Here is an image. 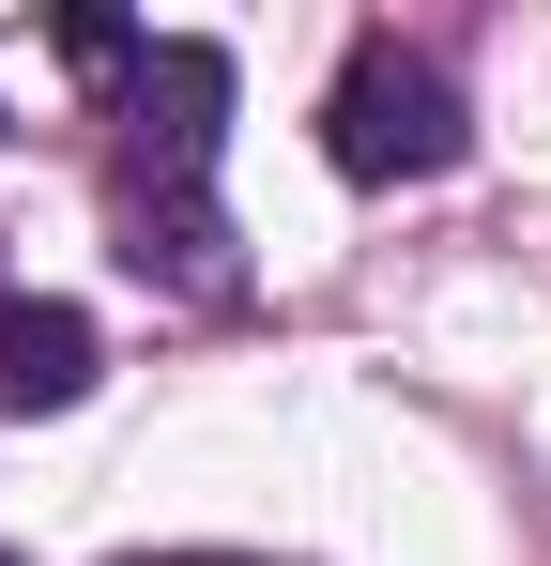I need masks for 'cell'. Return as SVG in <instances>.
I'll return each mask as SVG.
<instances>
[{"instance_id":"cell-1","label":"cell","mask_w":551,"mask_h":566,"mask_svg":"<svg viewBox=\"0 0 551 566\" xmlns=\"http://www.w3.org/2000/svg\"><path fill=\"white\" fill-rule=\"evenodd\" d=\"M215 107H230V46L154 31L138 77H123V261L169 291H230V214H215Z\"/></svg>"},{"instance_id":"cell-2","label":"cell","mask_w":551,"mask_h":566,"mask_svg":"<svg viewBox=\"0 0 551 566\" xmlns=\"http://www.w3.org/2000/svg\"><path fill=\"white\" fill-rule=\"evenodd\" d=\"M322 154H337L353 185H429V169H459L445 62H414L398 31H367L353 62H337V93H322Z\"/></svg>"},{"instance_id":"cell-3","label":"cell","mask_w":551,"mask_h":566,"mask_svg":"<svg viewBox=\"0 0 551 566\" xmlns=\"http://www.w3.org/2000/svg\"><path fill=\"white\" fill-rule=\"evenodd\" d=\"M92 368H107V337H92V306H0V413H77Z\"/></svg>"},{"instance_id":"cell-4","label":"cell","mask_w":551,"mask_h":566,"mask_svg":"<svg viewBox=\"0 0 551 566\" xmlns=\"http://www.w3.org/2000/svg\"><path fill=\"white\" fill-rule=\"evenodd\" d=\"M138 46H154V31H123V15H62V62H77V77H138Z\"/></svg>"},{"instance_id":"cell-5","label":"cell","mask_w":551,"mask_h":566,"mask_svg":"<svg viewBox=\"0 0 551 566\" xmlns=\"http://www.w3.org/2000/svg\"><path fill=\"white\" fill-rule=\"evenodd\" d=\"M0 306H15V291H0Z\"/></svg>"}]
</instances>
